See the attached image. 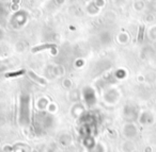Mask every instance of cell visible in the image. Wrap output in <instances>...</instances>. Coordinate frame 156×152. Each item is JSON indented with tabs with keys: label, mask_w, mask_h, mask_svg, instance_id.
Instances as JSON below:
<instances>
[{
	"label": "cell",
	"mask_w": 156,
	"mask_h": 152,
	"mask_svg": "<svg viewBox=\"0 0 156 152\" xmlns=\"http://www.w3.org/2000/svg\"><path fill=\"white\" fill-rule=\"evenodd\" d=\"M51 47H55V45H43V46H40V47H36L34 49H32L33 52H36V51H39V50H42V49H46V48H51Z\"/></svg>",
	"instance_id": "cell-1"
},
{
	"label": "cell",
	"mask_w": 156,
	"mask_h": 152,
	"mask_svg": "<svg viewBox=\"0 0 156 152\" xmlns=\"http://www.w3.org/2000/svg\"><path fill=\"white\" fill-rule=\"evenodd\" d=\"M24 71H20V72H16V74H8L6 75V77H12V76H18V75H20V74H22Z\"/></svg>",
	"instance_id": "cell-2"
}]
</instances>
